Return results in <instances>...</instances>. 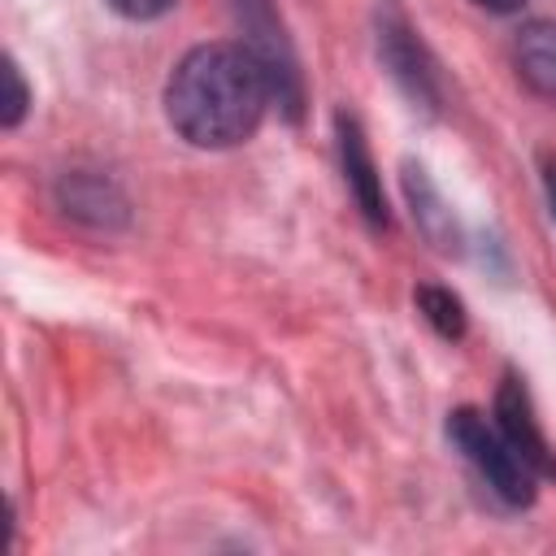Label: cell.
<instances>
[{
  "mask_svg": "<svg viewBox=\"0 0 556 556\" xmlns=\"http://www.w3.org/2000/svg\"><path fill=\"white\" fill-rule=\"evenodd\" d=\"M274 87L248 43H200L165 83V117L191 148H235L256 135Z\"/></svg>",
  "mask_w": 556,
  "mask_h": 556,
  "instance_id": "obj_1",
  "label": "cell"
},
{
  "mask_svg": "<svg viewBox=\"0 0 556 556\" xmlns=\"http://www.w3.org/2000/svg\"><path fill=\"white\" fill-rule=\"evenodd\" d=\"M447 443L473 465V473L491 486V495H500L508 508H526L534 504V482L539 473L513 452V443L500 434L495 421H486V413L478 408H452L447 413Z\"/></svg>",
  "mask_w": 556,
  "mask_h": 556,
  "instance_id": "obj_2",
  "label": "cell"
},
{
  "mask_svg": "<svg viewBox=\"0 0 556 556\" xmlns=\"http://www.w3.org/2000/svg\"><path fill=\"white\" fill-rule=\"evenodd\" d=\"M235 13L248 30V48L252 56L265 65L269 74V87H274V100L282 104V113L291 122H300V109H304V87H300V65H295V52L282 35V26L274 22V9L269 0H235Z\"/></svg>",
  "mask_w": 556,
  "mask_h": 556,
  "instance_id": "obj_3",
  "label": "cell"
},
{
  "mask_svg": "<svg viewBox=\"0 0 556 556\" xmlns=\"http://www.w3.org/2000/svg\"><path fill=\"white\" fill-rule=\"evenodd\" d=\"M378 52H382V65L391 70V78L400 83V91L421 104V109H439V74H434V61L430 52L421 48V39L413 35V26L387 9L378 17Z\"/></svg>",
  "mask_w": 556,
  "mask_h": 556,
  "instance_id": "obj_4",
  "label": "cell"
},
{
  "mask_svg": "<svg viewBox=\"0 0 556 556\" xmlns=\"http://www.w3.org/2000/svg\"><path fill=\"white\" fill-rule=\"evenodd\" d=\"M495 426L500 434L513 443V452L539 473V478H556V452L547 443V434L539 430V417H534V404H530V391L526 382L508 369L500 391H495Z\"/></svg>",
  "mask_w": 556,
  "mask_h": 556,
  "instance_id": "obj_5",
  "label": "cell"
},
{
  "mask_svg": "<svg viewBox=\"0 0 556 556\" xmlns=\"http://www.w3.org/2000/svg\"><path fill=\"white\" fill-rule=\"evenodd\" d=\"M334 135H339L343 178H348V187H352V195H356V204H361L365 222H369L374 230H387L391 213H387L382 178H378V165H374V156H369V143H365L361 122H356V117H348V113H339V117H334Z\"/></svg>",
  "mask_w": 556,
  "mask_h": 556,
  "instance_id": "obj_6",
  "label": "cell"
},
{
  "mask_svg": "<svg viewBox=\"0 0 556 556\" xmlns=\"http://www.w3.org/2000/svg\"><path fill=\"white\" fill-rule=\"evenodd\" d=\"M56 200L70 217L87 222V226H122L126 222V200L122 191L109 182V178H96V174H65L56 182Z\"/></svg>",
  "mask_w": 556,
  "mask_h": 556,
  "instance_id": "obj_7",
  "label": "cell"
},
{
  "mask_svg": "<svg viewBox=\"0 0 556 556\" xmlns=\"http://www.w3.org/2000/svg\"><path fill=\"white\" fill-rule=\"evenodd\" d=\"M404 195L413 204V222L417 230L439 248V252H460V226L452 217V208L443 204V195L434 191V182L426 178L421 165L404 161Z\"/></svg>",
  "mask_w": 556,
  "mask_h": 556,
  "instance_id": "obj_8",
  "label": "cell"
},
{
  "mask_svg": "<svg viewBox=\"0 0 556 556\" xmlns=\"http://www.w3.org/2000/svg\"><path fill=\"white\" fill-rule=\"evenodd\" d=\"M513 65L534 96L556 100V22H526L513 39Z\"/></svg>",
  "mask_w": 556,
  "mask_h": 556,
  "instance_id": "obj_9",
  "label": "cell"
},
{
  "mask_svg": "<svg viewBox=\"0 0 556 556\" xmlns=\"http://www.w3.org/2000/svg\"><path fill=\"white\" fill-rule=\"evenodd\" d=\"M417 308L443 339H460L465 334V304L447 287H417Z\"/></svg>",
  "mask_w": 556,
  "mask_h": 556,
  "instance_id": "obj_10",
  "label": "cell"
},
{
  "mask_svg": "<svg viewBox=\"0 0 556 556\" xmlns=\"http://www.w3.org/2000/svg\"><path fill=\"white\" fill-rule=\"evenodd\" d=\"M4 87H9V96H4V109H0V126L13 130L22 122V113H26V104H30V91H26L22 70L13 61H4Z\"/></svg>",
  "mask_w": 556,
  "mask_h": 556,
  "instance_id": "obj_11",
  "label": "cell"
},
{
  "mask_svg": "<svg viewBox=\"0 0 556 556\" xmlns=\"http://www.w3.org/2000/svg\"><path fill=\"white\" fill-rule=\"evenodd\" d=\"M113 13H122V17H130V22H152V17H161V13H169L178 0H104Z\"/></svg>",
  "mask_w": 556,
  "mask_h": 556,
  "instance_id": "obj_12",
  "label": "cell"
},
{
  "mask_svg": "<svg viewBox=\"0 0 556 556\" xmlns=\"http://www.w3.org/2000/svg\"><path fill=\"white\" fill-rule=\"evenodd\" d=\"M543 187H547V204H552V217H556V161L552 156L543 161Z\"/></svg>",
  "mask_w": 556,
  "mask_h": 556,
  "instance_id": "obj_13",
  "label": "cell"
},
{
  "mask_svg": "<svg viewBox=\"0 0 556 556\" xmlns=\"http://www.w3.org/2000/svg\"><path fill=\"white\" fill-rule=\"evenodd\" d=\"M478 9H486V13H517L526 0H473Z\"/></svg>",
  "mask_w": 556,
  "mask_h": 556,
  "instance_id": "obj_14",
  "label": "cell"
}]
</instances>
